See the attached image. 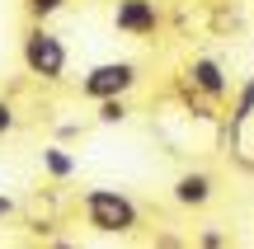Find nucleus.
Returning <instances> with one entry per match:
<instances>
[{
    "instance_id": "obj_1",
    "label": "nucleus",
    "mask_w": 254,
    "mask_h": 249,
    "mask_svg": "<svg viewBox=\"0 0 254 249\" xmlns=\"http://www.w3.org/2000/svg\"><path fill=\"white\" fill-rule=\"evenodd\" d=\"M85 221H90L94 231H104V235H132L136 221H141V212H136L132 198L113 193V188H90V193H85Z\"/></svg>"
},
{
    "instance_id": "obj_2",
    "label": "nucleus",
    "mask_w": 254,
    "mask_h": 249,
    "mask_svg": "<svg viewBox=\"0 0 254 249\" xmlns=\"http://www.w3.org/2000/svg\"><path fill=\"white\" fill-rule=\"evenodd\" d=\"M24 66L38 75V80H62V71H66L62 38L47 33V28H33V33L24 38Z\"/></svg>"
},
{
    "instance_id": "obj_3",
    "label": "nucleus",
    "mask_w": 254,
    "mask_h": 249,
    "mask_svg": "<svg viewBox=\"0 0 254 249\" xmlns=\"http://www.w3.org/2000/svg\"><path fill=\"white\" fill-rule=\"evenodd\" d=\"M132 85H136V66H132V61H104V66H94V71L85 75L80 90L90 94V99L109 103V99H123Z\"/></svg>"
},
{
    "instance_id": "obj_4",
    "label": "nucleus",
    "mask_w": 254,
    "mask_h": 249,
    "mask_svg": "<svg viewBox=\"0 0 254 249\" xmlns=\"http://www.w3.org/2000/svg\"><path fill=\"white\" fill-rule=\"evenodd\" d=\"M113 24L123 28V33H155L160 28V9H155V0H118V9H113Z\"/></svg>"
},
{
    "instance_id": "obj_5",
    "label": "nucleus",
    "mask_w": 254,
    "mask_h": 249,
    "mask_svg": "<svg viewBox=\"0 0 254 249\" xmlns=\"http://www.w3.org/2000/svg\"><path fill=\"white\" fill-rule=\"evenodd\" d=\"M207 198H212V179L207 174H184L174 184V202H184V207H202Z\"/></svg>"
},
{
    "instance_id": "obj_6",
    "label": "nucleus",
    "mask_w": 254,
    "mask_h": 249,
    "mask_svg": "<svg viewBox=\"0 0 254 249\" xmlns=\"http://www.w3.org/2000/svg\"><path fill=\"white\" fill-rule=\"evenodd\" d=\"M189 75H193V85H198V90H207V94H226V75H221V66L212 61V56H198Z\"/></svg>"
},
{
    "instance_id": "obj_7",
    "label": "nucleus",
    "mask_w": 254,
    "mask_h": 249,
    "mask_svg": "<svg viewBox=\"0 0 254 249\" xmlns=\"http://www.w3.org/2000/svg\"><path fill=\"white\" fill-rule=\"evenodd\" d=\"M43 165L52 169L57 179H66V174H71V169H75V160H71V155H62V150L52 146V150H43Z\"/></svg>"
},
{
    "instance_id": "obj_8",
    "label": "nucleus",
    "mask_w": 254,
    "mask_h": 249,
    "mask_svg": "<svg viewBox=\"0 0 254 249\" xmlns=\"http://www.w3.org/2000/svg\"><path fill=\"white\" fill-rule=\"evenodd\" d=\"M123 118H127V103H123V99H109V103L99 108V122H123Z\"/></svg>"
},
{
    "instance_id": "obj_9",
    "label": "nucleus",
    "mask_w": 254,
    "mask_h": 249,
    "mask_svg": "<svg viewBox=\"0 0 254 249\" xmlns=\"http://www.w3.org/2000/svg\"><path fill=\"white\" fill-rule=\"evenodd\" d=\"M28 9L43 19V14H52V9H62V0H28Z\"/></svg>"
},
{
    "instance_id": "obj_10",
    "label": "nucleus",
    "mask_w": 254,
    "mask_h": 249,
    "mask_svg": "<svg viewBox=\"0 0 254 249\" xmlns=\"http://www.w3.org/2000/svg\"><path fill=\"white\" fill-rule=\"evenodd\" d=\"M14 127V108H9V103H0V132H9Z\"/></svg>"
},
{
    "instance_id": "obj_11",
    "label": "nucleus",
    "mask_w": 254,
    "mask_h": 249,
    "mask_svg": "<svg viewBox=\"0 0 254 249\" xmlns=\"http://www.w3.org/2000/svg\"><path fill=\"white\" fill-rule=\"evenodd\" d=\"M202 249H221V235H217V231H207V235H202Z\"/></svg>"
},
{
    "instance_id": "obj_12",
    "label": "nucleus",
    "mask_w": 254,
    "mask_h": 249,
    "mask_svg": "<svg viewBox=\"0 0 254 249\" xmlns=\"http://www.w3.org/2000/svg\"><path fill=\"white\" fill-rule=\"evenodd\" d=\"M9 212H14V202H9V198H0V221H5Z\"/></svg>"
},
{
    "instance_id": "obj_13",
    "label": "nucleus",
    "mask_w": 254,
    "mask_h": 249,
    "mask_svg": "<svg viewBox=\"0 0 254 249\" xmlns=\"http://www.w3.org/2000/svg\"><path fill=\"white\" fill-rule=\"evenodd\" d=\"M52 249H71V245H52Z\"/></svg>"
}]
</instances>
